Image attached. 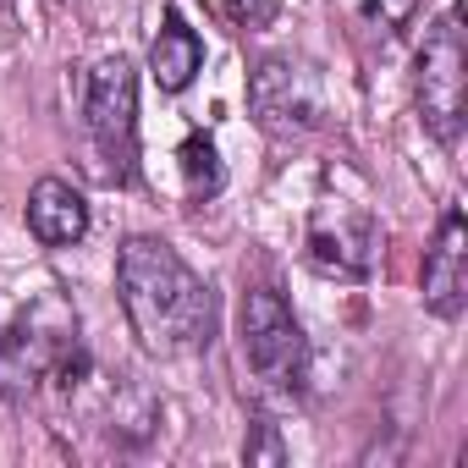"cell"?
Wrapping results in <instances>:
<instances>
[{
  "mask_svg": "<svg viewBox=\"0 0 468 468\" xmlns=\"http://www.w3.org/2000/svg\"><path fill=\"white\" fill-rule=\"evenodd\" d=\"M364 17L386 34H402L413 17H419V0H364Z\"/></svg>",
  "mask_w": 468,
  "mask_h": 468,
  "instance_id": "7c38bea8",
  "label": "cell"
},
{
  "mask_svg": "<svg viewBox=\"0 0 468 468\" xmlns=\"http://www.w3.org/2000/svg\"><path fill=\"white\" fill-rule=\"evenodd\" d=\"M83 116L94 133V149L105 160H116V182L133 176V154H138V72L127 56H105L89 72V94H83Z\"/></svg>",
  "mask_w": 468,
  "mask_h": 468,
  "instance_id": "5b68a950",
  "label": "cell"
},
{
  "mask_svg": "<svg viewBox=\"0 0 468 468\" xmlns=\"http://www.w3.org/2000/svg\"><path fill=\"white\" fill-rule=\"evenodd\" d=\"M380 254V226L369 209L358 204H336V209H320L314 226H309V271L320 276H336V282H364L369 265Z\"/></svg>",
  "mask_w": 468,
  "mask_h": 468,
  "instance_id": "8992f818",
  "label": "cell"
},
{
  "mask_svg": "<svg viewBox=\"0 0 468 468\" xmlns=\"http://www.w3.org/2000/svg\"><path fill=\"white\" fill-rule=\"evenodd\" d=\"M176 165H182V193H187V204L215 198L220 182H226V171H220V149H215L209 133H187L182 149H176Z\"/></svg>",
  "mask_w": 468,
  "mask_h": 468,
  "instance_id": "8fae6325",
  "label": "cell"
},
{
  "mask_svg": "<svg viewBox=\"0 0 468 468\" xmlns=\"http://www.w3.org/2000/svg\"><path fill=\"white\" fill-rule=\"evenodd\" d=\"M249 105H254V122L276 138H303L320 127V83L309 67L298 61H260L254 83H249Z\"/></svg>",
  "mask_w": 468,
  "mask_h": 468,
  "instance_id": "52a82bcc",
  "label": "cell"
},
{
  "mask_svg": "<svg viewBox=\"0 0 468 468\" xmlns=\"http://www.w3.org/2000/svg\"><path fill=\"white\" fill-rule=\"evenodd\" d=\"M83 364L89 353L78 342V309L61 292H39L0 331V397L6 402H28L50 375L72 391Z\"/></svg>",
  "mask_w": 468,
  "mask_h": 468,
  "instance_id": "7a4b0ae2",
  "label": "cell"
},
{
  "mask_svg": "<svg viewBox=\"0 0 468 468\" xmlns=\"http://www.w3.org/2000/svg\"><path fill=\"white\" fill-rule=\"evenodd\" d=\"M419 292H424V309H430L435 320H457L463 303H468V220H463L457 204L441 215L435 238H430V249H424Z\"/></svg>",
  "mask_w": 468,
  "mask_h": 468,
  "instance_id": "ba28073f",
  "label": "cell"
},
{
  "mask_svg": "<svg viewBox=\"0 0 468 468\" xmlns=\"http://www.w3.org/2000/svg\"><path fill=\"white\" fill-rule=\"evenodd\" d=\"M238 347H243V369L260 380V391L271 397H298L309 380V336L298 325V314L287 309V298L276 287H249L243 309H238Z\"/></svg>",
  "mask_w": 468,
  "mask_h": 468,
  "instance_id": "3957f363",
  "label": "cell"
},
{
  "mask_svg": "<svg viewBox=\"0 0 468 468\" xmlns=\"http://www.w3.org/2000/svg\"><path fill=\"white\" fill-rule=\"evenodd\" d=\"M198 72H204V39L187 28L182 12H165L160 34L149 45V78L160 83V94H182Z\"/></svg>",
  "mask_w": 468,
  "mask_h": 468,
  "instance_id": "30bf717a",
  "label": "cell"
},
{
  "mask_svg": "<svg viewBox=\"0 0 468 468\" xmlns=\"http://www.w3.org/2000/svg\"><path fill=\"white\" fill-rule=\"evenodd\" d=\"M28 231L45 249H72L89 238V198L67 176H39L28 193Z\"/></svg>",
  "mask_w": 468,
  "mask_h": 468,
  "instance_id": "9c48e42d",
  "label": "cell"
},
{
  "mask_svg": "<svg viewBox=\"0 0 468 468\" xmlns=\"http://www.w3.org/2000/svg\"><path fill=\"white\" fill-rule=\"evenodd\" d=\"M413 105L424 133L441 149H457L463 116H468V39H463V12H441L424 28V45L413 56Z\"/></svg>",
  "mask_w": 468,
  "mask_h": 468,
  "instance_id": "277c9868",
  "label": "cell"
},
{
  "mask_svg": "<svg viewBox=\"0 0 468 468\" xmlns=\"http://www.w3.org/2000/svg\"><path fill=\"white\" fill-rule=\"evenodd\" d=\"M116 303L149 358H187L215 336L209 282L149 231H133L116 249Z\"/></svg>",
  "mask_w": 468,
  "mask_h": 468,
  "instance_id": "6da1fadb",
  "label": "cell"
}]
</instances>
